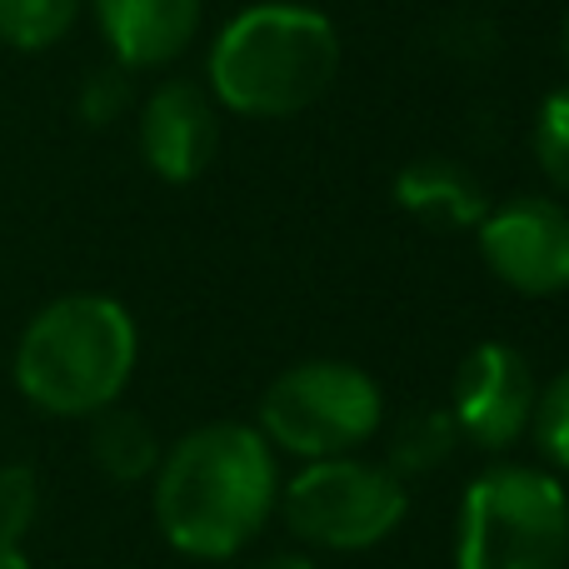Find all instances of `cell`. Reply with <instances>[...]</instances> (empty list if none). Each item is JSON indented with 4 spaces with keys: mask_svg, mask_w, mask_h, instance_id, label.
<instances>
[{
    "mask_svg": "<svg viewBox=\"0 0 569 569\" xmlns=\"http://www.w3.org/2000/svg\"><path fill=\"white\" fill-rule=\"evenodd\" d=\"M276 500V455L256 425H200L156 465V525L190 560L240 555L266 530Z\"/></svg>",
    "mask_w": 569,
    "mask_h": 569,
    "instance_id": "obj_1",
    "label": "cell"
},
{
    "mask_svg": "<svg viewBox=\"0 0 569 569\" xmlns=\"http://www.w3.org/2000/svg\"><path fill=\"white\" fill-rule=\"evenodd\" d=\"M140 360L136 320L110 295H60L16 345V385L36 410L90 420L126 395Z\"/></svg>",
    "mask_w": 569,
    "mask_h": 569,
    "instance_id": "obj_2",
    "label": "cell"
},
{
    "mask_svg": "<svg viewBox=\"0 0 569 569\" xmlns=\"http://www.w3.org/2000/svg\"><path fill=\"white\" fill-rule=\"evenodd\" d=\"M340 76V36L310 6H250L216 36L210 90L226 110L284 120L310 110Z\"/></svg>",
    "mask_w": 569,
    "mask_h": 569,
    "instance_id": "obj_3",
    "label": "cell"
},
{
    "mask_svg": "<svg viewBox=\"0 0 569 569\" xmlns=\"http://www.w3.org/2000/svg\"><path fill=\"white\" fill-rule=\"evenodd\" d=\"M569 495L550 470L495 465L470 480L455 535V569H565Z\"/></svg>",
    "mask_w": 569,
    "mask_h": 569,
    "instance_id": "obj_4",
    "label": "cell"
},
{
    "mask_svg": "<svg viewBox=\"0 0 569 569\" xmlns=\"http://www.w3.org/2000/svg\"><path fill=\"white\" fill-rule=\"evenodd\" d=\"M380 415L385 395L360 365L305 360L270 380L260 400V435L305 465L340 460L380 430Z\"/></svg>",
    "mask_w": 569,
    "mask_h": 569,
    "instance_id": "obj_5",
    "label": "cell"
},
{
    "mask_svg": "<svg viewBox=\"0 0 569 569\" xmlns=\"http://www.w3.org/2000/svg\"><path fill=\"white\" fill-rule=\"evenodd\" d=\"M280 515L305 545L320 550H370L400 530L410 495L390 465H370L340 455V460H310L280 490Z\"/></svg>",
    "mask_w": 569,
    "mask_h": 569,
    "instance_id": "obj_6",
    "label": "cell"
},
{
    "mask_svg": "<svg viewBox=\"0 0 569 569\" xmlns=\"http://www.w3.org/2000/svg\"><path fill=\"white\" fill-rule=\"evenodd\" d=\"M480 256L490 276L520 295L569 290V210L560 200L520 196L480 220Z\"/></svg>",
    "mask_w": 569,
    "mask_h": 569,
    "instance_id": "obj_7",
    "label": "cell"
},
{
    "mask_svg": "<svg viewBox=\"0 0 569 569\" xmlns=\"http://www.w3.org/2000/svg\"><path fill=\"white\" fill-rule=\"evenodd\" d=\"M535 400H540V385H535L530 360L510 345L490 340L465 355L460 375H455L450 420L460 440L480 445V450H510L520 435H530Z\"/></svg>",
    "mask_w": 569,
    "mask_h": 569,
    "instance_id": "obj_8",
    "label": "cell"
},
{
    "mask_svg": "<svg viewBox=\"0 0 569 569\" xmlns=\"http://www.w3.org/2000/svg\"><path fill=\"white\" fill-rule=\"evenodd\" d=\"M220 150L216 100L190 80H166L140 110V156L170 186L206 176Z\"/></svg>",
    "mask_w": 569,
    "mask_h": 569,
    "instance_id": "obj_9",
    "label": "cell"
},
{
    "mask_svg": "<svg viewBox=\"0 0 569 569\" xmlns=\"http://www.w3.org/2000/svg\"><path fill=\"white\" fill-rule=\"evenodd\" d=\"M100 36L126 70H160L196 40L200 0H90Z\"/></svg>",
    "mask_w": 569,
    "mask_h": 569,
    "instance_id": "obj_10",
    "label": "cell"
},
{
    "mask_svg": "<svg viewBox=\"0 0 569 569\" xmlns=\"http://www.w3.org/2000/svg\"><path fill=\"white\" fill-rule=\"evenodd\" d=\"M395 196H400V206L410 216L430 220V226H480L490 216V200H485L480 180L465 166L440 156H425L415 166H405L400 180H395Z\"/></svg>",
    "mask_w": 569,
    "mask_h": 569,
    "instance_id": "obj_11",
    "label": "cell"
},
{
    "mask_svg": "<svg viewBox=\"0 0 569 569\" xmlns=\"http://www.w3.org/2000/svg\"><path fill=\"white\" fill-rule=\"evenodd\" d=\"M90 420H96L90 425V460L100 465V475H110L116 485H136V480H146V475H156L166 450H160L156 430H150L136 410L110 405V410L90 415Z\"/></svg>",
    "mask_w": 569,
    "mask_h": 569,
    "instance_id": "obj_12",
    "label": "cell"
},
{
    "mask_svg": "<svg viewBox=\"0 0 569 569\" xmlns=\"http://www.w3.org/2000/svg\"><path fill=\"white\" fill-rule=\"evenodd\" d=\"M455 445H460V430H455L450 410H420L410 415V420L395 430L390 440V470L400 475H430L440 470L445 460L455 455Z\"/></svg>",
    "mask_w": 569,
    "mask_h": 569,
    "instance_id": "obj_13",
    "label": "cell"
},
{
    "mask_svg": "<svg viewBox=\"0 0 569 569\" xmlns=\"http://www.w3.org/2000/svg\"><path fill=\"white\" fill-rule=\"evenodd\" d=\"M80 0H0V40L16 50H50L70 36Z\"/></svg>",
    "mask_w": 569,
    "mask_h": 569,
    "instance_id": "obj_14",
    "label": "cell"
},
{
    "mask_svg": "<svg viewBox=\"0 0 569 569\" xmlns=\"http://www.w3.org/2000/svg\"><path fill=\"white\" fill-rule=\"evenodd\" d=\"M530 435L555 470H569V370H560L535 400Z\"/></svg>",
    "mask_w": 569,
    "mask_h": 569,
    "instance_id": "obj_15",
    "label": "cell"
},
{
    "mask_svg": "<svg viewBox=\"0 0 569 569\" xmlns=\"http://www.w3.org/2000/svg\"><path fill=\"white\" fill-rule=\"evenodd\" d=\"M40 515V480L30 465H0V545H20Z\"/></svg>",
    "mask_w": 569,
    "mask_h": 569,
    "instance_id": "obj_16",
    "label": "cell"
},
{
    "mask_svg": "<svg viewBox=\"0 0 569 569\" xmlns=\"http://www.w3.org/2000/svg\"><path fill=\"white\" fill-rule=\"evenodd\" d=\"M535 150L550 176V186L569 200V90H555L540 110V130H535Z\"/></svg>",
    "mask_w": 569,
    "mask_h": 569,
    "instance_id": "obj_17",
    "label": "cell"
},
{
    "mask_svg": "<svg viewBox=\"0 0 569 569\" xmlns=\"http://www.w3.org/2000/svg\"><path fill=\"white\" fill-rule=\"evenodd\" d=\"M120 106H126V80H120L116 70H96V76L86 80V90H80L86 120H116Z\"/></svg>",
    "mask_w": 569,
    "mask_h": 569,
    "instance_id": "obj_18",
    "label": "cell"
},
{
    "mask_svg": "<svg viewBox=\"0 0 569 569\" xmlns=\"http://www.w3.org/2000/svg\"><path fill=\"white\" fill-rule=\"evenodd\" d=\"M260 569H320V565L305 560V555H276V560H266Z\"/></svg>",
    "mask_w": 569,
    "mask_h": 569,
    "instance_id": "obj_19",
    "label": "cell"
},
{
    "mask_svg": "<svg viewBox=\"0 0 569 569\" xmlns=\"http://www.w3.org/2000/svg\"><path fill=\"white\" fill-rule=\"evenodd\" d=\"M0 569H30L26 550H20V545H0Z\"/></svg>",
    "mask_w": 569,
    "mask_h": 569,
    "instance_id": "obj_20",
    "label": "cell"
},
{
    "mask_svg": "<svg viewBox=\"0 0 569 569\" xmlns=\"http://www.w3.org/2000/svg\"><path fill=\"white\" fill-rule=\"evenodd\" d=\"M560 50H565V66H569V10H565V26H560Z\"/></svg>",
    "mask_w": 569,
    "mask_h": 569,
    "instance_id": "obj_21",
    "label": "cell"
}]
</instances>
